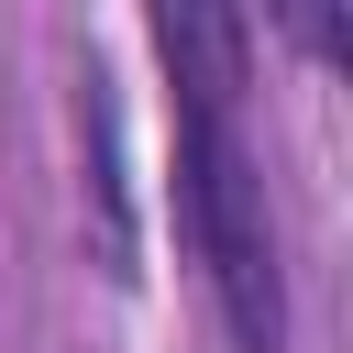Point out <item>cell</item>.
<instances>
[{
    "label": "cell",
    "instance_id": "obj_2",
    "mask_svg": "<svg viewBox=\"0 0 353 353\" xmlns=\"http://www.w3.org/2000/svg\"><path fill=\"white\" fill-rule=\"evenodd\" d=\"M154 44H165V66H176V88H188V110H232V88H243V11H210V0H188V11H154Z\"/></svg>",
    "mask_w": 353,
    "mask_h": 353
},
{
    "label": "cell",
    "instance_id": "obj_1",
    "mask_svg": "<svg viewBox=\"0 0 353 353\" xmlns=\"http://www.w3.org/2000/svg\"><path fill=\"white\" fill-rule=\"evenodd\" d=\"M176 199H188V232L210 254V287H221L232 342L243 353H287V287H276L265 176L232 143V110H188V132H176Z\"/></svg>",
    "mask_w": 353,
    "mask_h": 353
}]
</instances>
